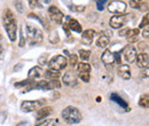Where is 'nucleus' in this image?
Listing matches in <instances>:
<instances>
[{
    "mask_svg": "<svg viewBox=\"0 0 149 126\" xmlns=\"http://www.w3.org/2000/svg\"><path fill=\"white\" fill-rule=\"evenodd\" d=\"M118 74L122 79L124 80H129L132 77V72H131V68L129 64H120L118 67Z\"/></svg>",
    "mask_w": 149,
    "mask_h": 126,
    "instance_id": "14",
    "label": "nucleus"
},
{
    "mask_svg": "<svg viewBox=\"0 0 149 126\" xmlns=\"http://www.w3.org/2000/svg\"><path fill=\"white\" fill-rule=\"evenodd\" d=\"M101 61L107 67L113 65L115 64V53H112L110 49H106L103 52V54L101 55Z\"/></svg>",
    "mask_w": 149,
    "mask_h": 126,
    "instance_id": "12",
    "label": "nucleus"
},
{
    "mask_svg": "<svg viewBox=\"0 0 149 126\" xmlns=\"http://www.w3.org/2000/svg\"><path fill=\"white\" fill-rule=\"evenodd\" d=\"M56 125H57V120L53 119V118H49V119H45V120L40 122L36 126H56Z\"/></svg>",
    "mask_w": 149,
    "mask_h": 126,
    "instance_id": "24",
    "label": "nucleus"
},
{
    "mask_svg": "<svg viewBox=\"0 0 149 126\" xmlns=\"http://www.w3.org/2000/svg\"><path fill=\"white\" fill-rule=\"evenodd\" d=\"M44 74H45V77L47 78V79H57L60 76H61V72L58 71V70H55V69H48V70H46V72H44Z\"/></svg>",
    "mask_w": 149,
    "mask_h": 126,
    "instance_id": "20",
    "label": "nucleus"
},
{
    "mask_svg": "<svg viewBox=\"0 0 149 126\" xmlns=\"http://www.w3.org/2000/svg\"><path fill=\"white\" fill-rule=\"evenodd\" d=\"M139 106L146 109L149 108V95H147V94L141 95V97L139 100Z\"/></svg>",
    "mask_w": 149,
    "mask_h": 126,
    "instance_id": "22",
    "label": "nucleus"
},
{
    "mask_svg": "<svg viewBox=\"0 0 149 126\" xmlns=\"http://www.w3.org/2000/svg\"><path fill=\"white\" fill-rule=\"evenodd\" d=\"M67 19H68V23H67V25H68V28H69L71 31L78 32V33H80V32L83 31V28H81L80 23H79L77 19L69 17V16H67Z\"/></svg>",
    "mask_w": 149,
    "mask_h": 126,
    "instance_id": "15",
    "label": "nucleus"
},
{
    "mask_svg": "<svg viewBox=\"0 0 149 126\" xmlns=\"http://www.w3.org/2000/svg\"><path fill=\"white\" fill-rule=\"evenodd\" d=\"M0 99H1V96H0Z\"/></svg>",
    "mask_w": 149,
    "mask_h": 126,
    "instance_id": "46",
    "label": "nucleus"
},
{
    "mask_svg": "<svg viewBox=\"0 0 149 126\" xmlns=\"http://www.w3.org/2000/svg\"><path fill=\"white\" fill-rule=\"evenodd\" d=\"M52 112H53V108H52V107H41L40 109L37 110V119L38 120L45 119V118L48 117Z\"/></svg>",
    "mask_w": 149,
    "mask_h": 126,
    "instance_id": "16",
    "label": "nucleus"
},
{
    "mask_svg": "<svg viewBox=\"0 0 149 126\" xmlns=\"http://www.w3.org/2000/svg\"><path fill=\"white\" fill-rule=\"evenodd\" d=\"M2 25L10 41H15L17 38V22L14 13L9 8H5L2 12Z\"/></svg>",
    "mask_w": 149,
    "mask_h": 126,
    "instance_id": "1",
    "label": "nucleus"
},
{
    "mask_svg": "<svg viewBox=\"0 0 149 126\" xmlns=\"http://www.w3.org/2000/svg\"><path fill=\"white\" fill-rule=\"evenodd\" d=\"M28 2H29V6L31 8H41L42 7L39 0H28Z\"/></svg>",
    "mask_w": 149,
    "mask_h": 126,
    "instance_id": "34",
    "label": "nucleus"
},
{
    "mask_svg": "<svg viewBox=\"0 0 149 126\" xmlns=\"http://www.w3.org/2000/svg\"><path fill=\"white\" fill-rule=\"evenodd\" d=\"M33 81V79H25V80H22V81H19L15 84V87H22V86H29L31 83Z\"/></svg>",
    "mask_w": 149,
    "mask_h": 126,
    "instance_id": "32",
    "label": "nucleus"
},
{
    "mask_svg": "<svg viewBox=\"0 0 149 126\" xmlns=\"http://www.w3.org/2000/svg\"><path fill=\"white\" fill-rule=\"evenodd\" d=\"M112 36V32L110 30H103L100 32V35L96 39V46L99 48H106L109 42H110V38Z\"/></svg>",
    "mask_w": 149,
    "mask_h": 126,
    "instance_id": "7",
    "label": "nucleus"
},
{
    "mask_svg": "<svg viewBox=\"0 0 149 126\" xmlns=\"http://www.w3.org/2000/svg\"><path fill=\"white\" fill-rule=\"evenodd\" d=\"M48 15H49L51 19H52L53 22L57 23V24H61V23L63 22V19H64L63 13H62L56 6H51V7L48 8Z\"/></svg>",
    "mask_w": 149,
    "mask_h": 126,
    "instance_id": "11",
    "label": "nucleus"
},
{
    "mask_svg": "<svg viewBox=\"0 0 149 126\" xmlns=\"http://www.w3.org/2000/svg\"><path fill=\"white\" fill-rule=\"evenodd\" d=\"M107 2H108V0H97V1H96V7H97V9H99L100 12H102V10L104 9V6H106Z\"/></svg>",
    "mask_w": 149,
    "mask_h": 126,
    "instance_id": "35",
    "label": "nucleus"
},
{
    "mask_svg": "<svg viewBox=\"0 0 149 126\" xmlns=\"http://www.w3.org/2000/svg\"><path fill=\"white\" fill-rule=\"evenodd\" d=\"M78 54H79V57L81 58V61H87V60H90L92 53L88 49H79Z\"/></svg>",
    "mask_w": 149,
    "mask_h": 126,
    "instance_id": "23",
    "label": "nucleus"
},
{
    "mask_svg": "<svg viewBox=\"0 0 149 126\" xmlns=\"http://www.w3.org/2000/svg\"><path fill=\"white\" fill-rule=\"evenodd\" d=\"M14 6H15V8L17 9V12H19V14L24 13V6H23L22 0H15L14 1Z\"/></svg>",
    "mask_w": 149,
    "mask_h": 126,
    "instance_id": "28",
    "label": "nucleus"
},
{
    "mask_svg": "<svg viewBox=\"0 0 149 126\" xmlns=\"http://www.w3.org/2000/svg\"><path fill=\"white\" fill-rule=\"evenodd\" d=\"M127 21H129V16L127 15H124V14H122V15H113L110 18V21H109V25L112 29H120V28H123L126 24Z\"/></svg>",
    "mask_w": 149,
    "mask_h": 126,
    "instance_id": "8",
    "label": "nucleus"
},
{
    "mask_svg": "<svg viewBox=\"0 0 149 126\" xmlns=\"http://www.w3.org/2000/svg\"><path fill=\"white\" fill-rule=\"evenodd\" d=\"M94 1H97V0H94Z\"/></svg>",
    "mask_w": 149,
    "mask_h": 126,
    "instance_id": "45",
    "label": "nucleus"
},
{
    "mask_svg": "<svg viewBox=\"0 0 149 126\" xmlns=\"http://www.w3.org/2000/svg\"><path fill=\"white\" fill-rule=\"evenodd\" d=\"M25 37L29 42V45H39L44 40V33L42 31L33 24H25Z\"/></svg>",
    "mask_w": 149,
    "mask_h": 126,
    "instance_id": "3",
    "label": "nucleus"
},
{
    "mask_svg": "<svg viewBox=\"0 0 149 126\" xmlns=\"http://www.w3.org/2000/svg\"><path fill=\"white\" fill-rule=\"evenodd\" d=\"M41 1H42L44 3H51V1H52V0H41Z\"/></svg>",
    "mask_w": 149,
    "mask_h": 126,
    "instance_id": "44",
    "label": "nucleus"
},
{
    "mask_svg": "<svg viewBox=\"0 0 149 126\" xmlns=\"http://www.w3.org/2000/svg\"><path fill=\"white\" fill-rule=\"evenodd\" d=\"M129 30H130V28H120V30H119L118 35H119L120 37H126L127 36Z\"/></svg>",
    "mask_w": 149,
    "mask_h": 126,
    "instance_id": "39",
    "label": "nucleus"
},
{
    "mask_svg": "<svg viewBox=\"0 0 149 126\" xmlns=\"http://www.w3.org/2000/svg\"><path fill=\"white\" fill-rule=\"evenodd\" d=\"M141 77H142L143 79H149V67L142 69V71H141Z\"/></svg>",
    "mask_w": 149,
    "mask_h": 126,
    "instance_id": "38",
    "label": "nucleus"
},
{
    "mask_svg": "<svg viewBox=\"0 0 149 126\" xmlns=\"http://www.w3.org/2000/svg\"><path fill=\"white\" fill-rule=\"evenodd\" d=\"M44 74V71L41 69V67H33L29 70V73H28V77L30 79H37V78H40L41 76Z\"/></svg>",
    "mask_w": 149,
    "mask_h": 126,
    "instance_id": "19",
    "label": "nucleus"
},
{
    "mask_svg": "<svg viewBox=\"0 0 149 126\" xmlns=\"http://www.w3.org/2000/svg\"><path fill=\"white\" fill-rule=\"evenodd\" d=\"M19 47H24L25 46V37L23 35V31L19 30Z\"/></svg>",
    "mask_w": 149,
    "mask_h": 126,
    "instance_id": "37",
    "label": "nucleus"
},
{
    "mask_svg": "<svg viewBox=\"0 0 149 126\" xmlns=\"http://www.w3.org/2000/svg\"><path fill=\"white\" fill-rule=\"evenodd\" d=\"M62 81L64 83V85L67 86H70V87H74L78 84V76L74 70H68L63 74L62 77Z\"/></svg>",
    "mask_w": 149,
    "mask_h": 126,
    "instance_id": "9",
    "label": "nucleus"
},
{
    "mask_svg": "<svg viewBox=\"0 0 149 126\" xmlns=\"http://www.w3.org/2000/svg\"><path fill=\"white\" fill-rule=\"evenodd\" d=\"M95 31H94L93 29H87V30H85V31H83V41L85 42V44H91L92 41H93L94 37H95Z\"/></svg>",
    "mask_w": 149,
    "mask_h": 126,
    "instance_id": "17",
    "label": "nucleus"
},
{
    "mask_svg": "<svg viewBox=\"0 0 149 126\" xmlns=\"http://www.w3.org/2000/svg\"><path fill=\"white\" fill-rule=\"evenodd\" d=\"M72 12H77V13H83L84 10H85V8H86V6H81V5H71L70 7H69Z\"/></svg>",
    "mask_w": 149,
    "mask_h": 126,
    "instance_id": "29",
    "label": "nucleus"
},
{
    "mask_svg": "<svg viewBox=\"0 0 149 126\" xmlns=\"http://www.w3.org/2000/svg\"><path fill=\"white\" fill-rule=\"evenodd\" d=\"M67 65H68V60H67V57L60 54L53 56V57L49 60V62H48V67H49L51 69H55V70H58V71L65 69Z\"/></svg>",
    "mask_w": 149,
    "mask_h": 126,
    "instance_id": "5",
    "label": "nucleus"
},
{
    "mask_svg": "<svg viewBox=\"0 0 149 126\" xmlns=\"http://www.w3.org/2000/svg\"><path fill=\"white\" fill-rule=\"evenodd\" d=\"M135 63H136V67H139L140 69L149 67V55L146 53H139L136 55Z\"/></svg>",
    "mask_w": 149,
    "mask_h": 126,
    "instance_id": "13",
    "label": "nucleus"
},
{
    "mask_svg": "<svg viewBox=\"0 0 149 126\" xmlns=\"http://www.w3.org/2000/svg\"><path fill=\"white\" fill-rule=\"evenodd\" d=\"M136 55H138V52H136V48L134 46L127 45L126 47H124V49H123V56H124V58H125V61L127 63L135 62Z\"/></svg>",
    "mask_w": 149,
    "mask_h": 126,
    "instance_id": "10",
    "label": "nucleus"
},
{
    "mask_svg": "<svg viewBox=\"0 0 149 126\" xmlns=\"http://www.w3.org/2000/svg\"><path fill=\"white\" fill-rule=\"evenodd\" d=\"M16 126H31V124H30V122L23 120V122H19V124H16Z\"/></svg>",
    "mask_w": 149,
    "mask_h": 126,
    "instance_id": "41",
    "label": "nucleus"
},
{
    "mask_svg": "<svg viewBox=\"0 0 149 126\" xmlns=\"http://www.w3.org/2000/svg\"><path fill=\"white\" fill-rule=\"evenodd\" d=\"M78 77H79L84 83H88L90 79H91V74H90V72H86V71L79 72V73H78Z\"/></svg>",
    "mask_w": 149,
    "mask_h": 126,
    "instance_id": "26",
    "label": "nucleus"
},
{
    "mask_svg": "<svg viewBox=\"0 0 149 126\" xmlns=\"http://www.w3.org/2000/svg\"><path fill=\"white\" fill-rule=\"evenodd\" d=\"M142 37L146 38V39H149V25L146 26V28H143V30H142Z\"/></svg>",
    "mask_w": 149,
    "mask_h": 126,
    "instance_id": "40",
    "label": "nucleus"
},
{
    "mask_svg": "<svg viewBox=\"0 0 149 126\" xmlns=\"http://www.w3.org/2000/svg\"><path fill=\"white\" fill-rule=\"evenodd\" d=\"M143 2V0H130V7L134 9H139V7L141 6V3Z\"/></svg>",
    "mask_w": 149,
    "mask_h": 126,
    "instance_id": "31",
    "label": "nucleus"
},
{
    "mask_svg": "<svg viewBox=\"0 0 149 126\" xmlns=\"http://www.w3.org/2000/svg\"><path fill=\"white\" fill-rule=\"evenodd\" d=\"M140 33V29L139 28H134V29H130L129 32H127V36L126 38H130V37H135V36H139Z\"/></svg>",
    "mask_w": 149,
    "mask_h": 126,
    "instance_id": "33",
    "label": "nucleus"
},
{
    "mask_svg": "<svg viewBox=\"0 0 149 126\" xmlns=\"http://www.w3.org/2000/svg\"><path fill=\"white\" fill-rule=\"evenodd\" d=\"M68 64H70L71 67H76L78 64V56L74 54H71L69 57V61H68Z\"/></svg>",
    "mask_w": 149,
    "mask_h": 126,
    "instance_id": "30",
    "label": "nucleus"
},
{
    "mask_svg": "<svg viewBox=\"0 0 149 126\" xmlns=\"http://www.w3.org/2000/svg\"><path fill=\"white\" fill-rule=\"evenodd\" d=\"M76 67H77L78 72H83V71L91 72V65H90L87 62H85V61H81V62H80V63H78Z\"/></svg>",
    "mask_w": 149,
    "mask_h": 126,
    "instance_id": "21",
    "label": "nucleus"
},
{
    "mask_svg": "<svg viewBox=\"0 0 149 126\" xmlns=\"http://www.w3.org/2000/svg\"><path fill=\"white\" fill-rule=\"evenodd\" d=\"M5 48H6V44H5L3 37L0 35V60H2V58H3V55H5Z\"/></svg>",
    "mask_w": 149,
    "mask_h": 126,
    "instance_id": "27",
    "label": "nucleus"
},
{
    "mask_svg": "<svg viewBox=\"0 0 149 126\" xmlns=\"http://www.w3.org/2000/svg\"><path fill=\"white\" fill-rule=\"evenodd\" d=\"M126 39H127V41H129V42H135V41H138V39H139V36L130 37V38H126Z\"/></svg>",
    "mask_w": 149,
    "mask_h": 126,
    "instance_id": "42",
    "label": "nucleus"
},
{
    "mask_svg": "<svg viewBox=\"0 0 149 126\" xmlns=\"http://www.w3.org/2000/svg\"><path fill=\"white\" fill-rule=\"evenodd\" d=\"M63 120L67 123V124H70V125H74V124H78L83 120V115L80 112V110L78 108H76L74 106H68L62 110V113H61Z\"/></svg>",
    "mask_w": 149,
    "mask_h": 126,
    "instance_id": "2",
    "label": "nucleus"
},
{
    "mask_svg": "<svg viewBox=\"0 0 149 126\" xmlns=\"http://www.w3.org/2000/svg\"><path fill=\"white\" fill-rule=\"evenodd\" d=\"M127 5L122 0H112L108 5V10L113 15H122L126 12Z\"/></svg>",
    "mask_w": 149,
    "mask_h": 126,
    "instance_id": "6",
    "label": "nucleus"
},
{
    "mask_svg": "<svg viewBox=\"0 0 149 126\" xmlns=\"http://www.w3.org/2000/svg\"><path fill=\"white\" fill-rule=\"evenodd\" d=\"M48 40H49V42H51V44H57V42L60 41V37H58V33H57V31H56V30L52 31V32L49 33Z\"/></svg>",
    "mask_w": 149,
    "mask_h": 126,
    "instance_id": "25",
    "label": "nucleus"
},
{
    "mask_svg": "<svg viewBox=\"0 0 149 126\" xmlns=\"http://www.w3.org/2000/svg\"><path fill=\"white\" fill-rule=\"evenodd\" d=\"M22 64H19V65H15V68H14V71H17V70H21L22 69Z\"/></svg>",
    "mask_w": 149,
    "mask_h": 126,
    "instance_id": "43",
    "label": "nucleus"
},
{
    "mask_svg": "<svg viewBox=\"0 0 149 126\" xmlns=\"http://www.w3.org/2000/svg\"><path fill=\"white\" fill-rule=\"evenodd\" d=\"M110 100L113 101L115 103L119 104L122 108H124L127 110V102H126L122 96H119L117 93H111V94H110Z\"/></svg>",
    "mask_w": 149,
    "mask_h": 126,
    "instance_id": "18",
    "label": "nucleus"
},
{
    "mask_svg": "<svg viewBox=\"0 0 149 126\" xmlns=\"http://www.w3.org/2000/svg\"><path fill=\"white\" fill-rule=\"evenodd\" d=\"M47 61H48V56L46 54L41 55V56L38 58V63H39L40 65H45V64L47 63Z\"/></svg>",
    "mask_w": 149,
    "mask_h": 126,
    "instance_id": "36",
    "label": "nucleus"
},
{
    "mask_svg": "<svg viewBox=\"0 0 149 126\" xmlns=\"http://www.w3.org/2000/svg\"><path fill=\"white\" fill-rule=\"evenodd\" d=\"M46 100L45 99H40V100H25L21 103V110L23 112H31L38 110L41 107L46 106Z\"/></svg>",
    "mask_w": 149,
    "mask_h": 126,
    "instance_id": "4",
    "label": "nucleus"
}]
</instances>
